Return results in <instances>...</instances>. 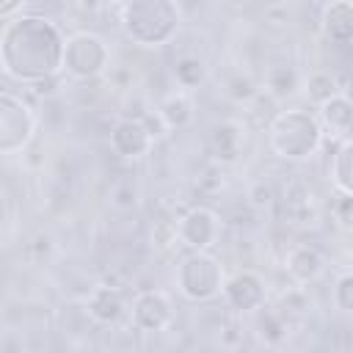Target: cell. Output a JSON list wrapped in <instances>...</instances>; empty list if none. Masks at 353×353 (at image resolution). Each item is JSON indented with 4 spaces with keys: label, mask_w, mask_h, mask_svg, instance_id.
<instances>
[{
    "label": "cell",
    "mask_w": 353,
    "mask_h": 353,
    "mask_svg": "<svg viewBox=\"0 0 353 353\" xmlns=\"http://www.w3.org/2000/svg\"><path fill=\"white\" fill-rule=\"evenodd\" d=\"M66 36L41 14H17L3 22L0 30V66L3 74L36 85L63 72Z\"/></svg>",
    "instance_id": "obj_1"
},
{
    "label": "cell",
    "mask_w": 353,
    "mask_h": 353,
    "mask_svg": "<svg viewBox=\"0 0 353 353\" xmlns=\"http://www.w3.org/2000/svg\"><path fill=\"white\" fill-rule=\"evenodd\" d=\"M325 141V130L317 113L306 108H287L276 110L268 124V146L279 160L303 163L312 160Z\"/></svg>",
    "instance_id": "obj_2"
},
{
    "label": "cell",
    "mask_w": 353,
    "mask_h": 353,
    "mask_svg": "<svg viewBox=\"0 0 353 353\" xmlns=\"http://www.w3.org/2000/svg\"><path fill=\"white\" fill-rule=\"evenodd\" d=\"M119 25L138 47H165L182 28V11L174 0H124Z\"/></svg>",
    "instance_id": "obj_3"
},
{
    "label": "cell",
    "mask_w": 353,
    "mask_h": 353,
    "mask_svg": "<svg viewBox=\"0 0 353 353\" xmlns=\"http://www.w3.org/2000/svg\"><path fill=\"white\" fill-rule=\"evenodd\" d=\"M226 281L221 259H215L210 251H188L174 270V284L179 295L190 303H207L221 295Z\"/></svg>",
    "instance_id": "obj_4"
},
{
    "label": "cell",
    "mask_w": 353,
    "mask_h": 353,
    "mask_svg": "<svg viewBox=\"0 0 353 353\" xmlns=\"http://www.w3.org/2000/svg\"><path fill=\"white\" fill-rule=\"evenodd\" d=\"M110 66V47L94 30H77L66 36L63 52V72L72 80H94L105 74Z\"/></svg>",
    "instance_id": "obj_5"
},
{
    "label": "cell",
    "mask_w": 353,
    "mask_h": 353,
    "mask_svg": "<svg viewBox=\"0 0 353 353\" xmlns=\"http://www.w3.org/2000/svg\"><path fill=\"white\" fill-rule=\"evenodd\" d=\"M39 119L36 110L17 94L0 91V152L17 154L22 152L36 135Z\"/></svg>",
    "instance_id": "obj_6"
},
{
    "label": "cell",
    "mask_w": 353,
    "mask_h": 353,
    "mask_svg": "<svg viewBox=\"0 0 353 353\" xmlns=\"http://www.w3.org/2000/svg\"><path fill=\"white\" fill-rule=\"evenodd\" d=\"M221 215L210 207H190L176 218L179 245L188 251H212L221 240Z\"/></svg>",
    "instance_id": "obj_7"
},
{
    "label": "cell",
    "mask_w": 353,
    "mask_h": 353,
    "mask_svg": "<svg viewBox=\"0 0 353 353\" xmlns=\"http://www.w3.org/2000/svg\"><path fill=\"white\" fill-rule=\"evenodd\" d=\"M223 303L237 314H256L268 303V284L254 270H237L223 281Z\"/></svg>",
    "instance_id": "obj_8"
},
{
    "label": "cell",
    "mask_w": 353,
    "mask_h": 353,
    "mask_svg": "<svg viewBox=\"0 0 353 353\" xmlns=\"http://www.w3.org/2000/svg\"><path fill=\"white\" fill-rule=\"evenodd\" d=\"M174 323L171 298L163 290H143L130 303V325L141 334H160Z\"/></svg>",
    "instance_id": "obj_9"
},
{
    "label": "cell",
    "mask_w": 353,
    "mask_h": 353,
    "mask_svg": "<svg viewBox=\"0 0 353 353\" xmlns=\"http://www.w3.org/2000/svg\"><path fill=\"white\" fill-rule=\"evenodd\" d=\"M108 141H110L113 154H119L124 160H141L154 146V135L149 132V127H146V121L141 116L138 119H121V121H116Z\"/></svg>",
    "instance_id": "obj_10"
},
{
    "label": "cell",
    "mask_w": 353,
    "mask_h": 353,
    "mask_svg": "<svg viewBox=\"0 0 353 353\" xmlns=\"http://www.w3.org/2000/svg\"><path fill=\"white\" fill-rule=\"evenodd\" d=\"M245 146V127L234 119H223L210 130V154L215 163L229 165L243 154Z\"/></svg>",
    "instance_id": "obj_11"
},
{
    "label": "cell",
    "mask_w": 353,
    "mask_h": 353,
    "mask_svg": "<svg viewBox=\"0 0 353 353\" xmlns=\"http://www.w3.org/2000/svg\"><path fill=\"white\" fill-rule=\"evenodd\" d=\"M85 306L94 317L97 325H116L127 314V301L121 287L113 284H99L85 295Z\"/></svg>",
    "instance_id": "obj_12"
},
{
    "label": "cell",
    "mask_w": 353,
    "mask_h": 353,
    "mask_svg": "<svg viewBox=\"0 0 353 353\" xmlns=\"http://www.w3.org/2000/svg\"><path fill=\"white\" fill-rule=\"evenodd\" d=\"M284 270L295 284H312L325 273V256L309 245V243H298L287 251L284 256Z\"/></svg>",
    "instance_id": "obj_13"
},
{
    "label": "cell",
    "mask_w": 353,
    "mask_h": 353,
    "mask_svg": "<svg viewBox=\"0 0 353 353\" xmlns=\"http://www.w3.org/2000/svg\"><path fill=\"white\" fill-rule=\"evenodd\" d=\"M317 119H320L325 135H331L336 141L353 135V102L342 91L334 94L328 102L317 105Z\"/></svg>",
    "instance_id": "obj_14"
},
{
    "label": "cell",
    "mask_w": 353,
    "mask_h": 353,
    "mask_svg": "<svg viewBox=\"0 0 353 353\" xmlns=\"http://www.w3.org/2000/svg\"><path fill=\"white\" fill-rule=\"evenodd\" d=\"M323 36L334 44H353V3L347 0H331L323 6L320 14Z\"/></svg>",
    "instance_id": "obj_15"
},
{
    "label": "cell",
    "mask_w": 353,
    "mask_h": 353,
    "mask_svg": "<svg viewBox=\"0 0 353 353\" xmlns=\"http://www.w3.org/2000/svg\"><path fill=\"white\" fill-rule=\"evenodd\" d=\"M157 113L163 116V121H165L168 130H185L193 121V116H196V105L190 99V91H185V88L168 91L157 102Z\"/></svg>",
    "instance_id": "obj_16"
},
{
    "label": "cell",
    "mask_w": 353,
    "mask_h": 353,
    "mask_svg": "<svg viewBox=\"0 0 353 353\" xmlns=\"http://www.w3.org/2000/svg\"><path fill=\"white\" fill-rule=\"evenodd\" d=\"M262 85H265V91L276 102H284V99L295 97L303 88V80H301V74H298L295 66H290V63H273V66H268Z\"/></svg>",
    "instance_id": "obj_17"
},
{
    "label": "cell",
    "mask_w": 353,
    "mask_h": 353,
    "mask_svg": "<svg viewBox=\"0 0 353 353\" xmlns=\"http://www.w3.org/2000/svg\"><path fill=\"white\" fill-rule=\"evenodd\" d=\"M55 323H58V331L63 336H85L88 331H94V317L85 306V298L83 301H69L61 306V312L55 314Z\"/></svg>",
    "instance_id": "obj_18"
},
{
    "label": "cell",
    "mask_w": 353,
    "mask_h": 353,
    "mask_svg": "<svg viewBox=\"0 0 353 353\" xmlns=\"http://www.w3.org/2000/svg\"><path fill=\"white\" fill-rule=\"evenodd\" d=\"M171 74H174V83L176 88H185V91H196L199 85H204L207 74H210V66L201 55L196 52H185L174 61L171 66Z\"/></svg>",
    "instance_id": "obj_19"
},
{
    "label": "cell",
    "mask_w": 353,
    "mask_h": 353,
    "mask_svg": "<svg viewBox=\"0 0 353 353\" xmlns=\"http://www.w3.org/2000/svg\"><path fill=\"white\" fill-rule=\"evenodd\" d=\"M328 176L339 193H353V135L339 141L328 165Z\"/></svg>",
    "instance_id": "obj_20"
},
{
    "label": "cell",
    "mask_w": 353,
    "mask_h": 353,
    "mask_svg": "<svg viewBox=\"0 0 353 353\" xmlns=\"http://www.w3.org/2000/svg\"><path fill=\"white\" fill-rule=\"evenodd\" d=\"M303 97L312 102V105H323V102H328L334 94H339L342 88H339V83H336V77L331 74V72H325V69H317V72H312L309 77H303Z\"/></svg>",
    "instance_id": "obj_21"
},
{
    "label": "cell",
    "mask_w": 353,
    "mask_h": 353,
    "mask_svg": "<svg viewBox=\"0 0 353 353\" xmlns=\"http://www.w3.org/2000/svg\"><path fill=\"white\" fill-rule=\"evenodd\" d=\"M256 325L262 328L259 336H262L265 342H279V339L287 334V320H284V314L268 309V303L256 312Z\"/></svg>",
    "instance_id": "obj_22"
},
{
    "label": "cell",
    "mask_w": 353,
    "mask_h": 353,
    "mask_svg": "<svg viewBox=\"0 0 353 353\" xmlns=\"http://www.w3.org/2000/svg\"><path fill=\"white\" fill-rule=\"evenodd\" d=\"M331 303L342 314H353V270H345L336 276L331 287Z\"/></svg>",
    "instance_id": "obj_23"
},
{
    "label": "cell",
    "mask_w": 353,
    "mask_h": 353,
    "mask_svg": "<svg viewBox=\"0 0 353 353\" xmlns=\"http://www.w3.org/2000/svg\"><path fill=\"white\" fill-rule=\"evenodd\" d=\"M309 306H312V301H309V292L303 284L287 287V292H281V298H279V312L284 317L287 314H303Z\"/></svg>",
    "instance_id": "obj_24"
},
{
    "label": "cell",
    "mask_w": 353,
    "mask_h": 353,
    "mask_svg": "<svg viewBox=\"0 0 353 353\" xmlns=\"http://www.w3.org/2000/svg\"><path fill=\"white\" fill-rule=\"evenodd\" d=\"M331 218H334V223L342 229V232H347V234H353V193H334V199H331Z\"/></svg>",
    "instance_id": "obj_25"
},
{
    "label": "cell",
    "mask_w": 353,
    "mask_h": 353,
    "mask_svg": "<svg viewBox=\"0 0 353 353\" xmlns=\"http://www.w3.org/2000/svg\"><path fill=\"white\" fill-rule=\"evenodd\" d=\"M245 199H248V204H251L254 210H268V207L276 201V190H273V185H270V182L256 179V182H251V185H248Z\"/></svg>",
    "instance_id": "obj_26"
},
{
    "label": "cell",
    "mask_w": 353,
    "mask_h": 353,
    "mask_svg": "<svg viewBox=\"0 0 353 353\" xmlns=\"http://www.w3.org/2000/svg\"><path fill=\"white\" fill-rule=\"evenodd\" d=\"M229 97L234 99V102H240V105H248L256 94H259V88H256V83L248 77V74H237L232 83H229Z\"/></svg>",
    "instance_id": "obj_27"
},
{
    "label": "cell",
    "mask_w": 353,
    "mask_h": 353,
    "mask_svg": "<svg viewBox=\"0 0 353 353\" xmlns=\"http://www.w3.org/2000/svg\"><path fill=\"white\" fill-rule=\"evenodd\" d=\"M25 6H28V0H0V17H3V22L11 19V17H17V14H22Z\"/></svg>",
    "instance_id": "obj_28"
},
{
    "label": "cell",
    "mask_w": 353,
    "mask_h": 353,
    "mask_svg": "<svg viewBox=\"0 0 353 353\" xmlns=\"http://www.w3.org/2000/svg\"><path fill=\"white\" fill-rule=\"evenodd\" d=\"M342 94H345V97H347V99H350V102H353V77H350V80H347V85H345V88H342Z\"/></svg>",
    "instance_id": "obj_29"
},
{
    "label": "cell",
    "mask_w": 353,
    "mask_h": 353,
    "mask_svg": "<svg viewBox=\"0 0 353 353\" xmlns=\"http://www.w3.org/2000/svg\"><path fill=\"white\" fill-rule=\"evenodd\" d=\"M61 3H72V6H77V3H83V0H61Z\"/></svg>",
    "instance_id": "obj_30"
},
{
    "label": "cell",
    "mask_w": 353,
    "mask_h": 353,
    "mask_svg": "<svg viewBox=\"0 0 353 353\" xmlns=\"http://www.w3.org/2000/svg\"><path fill=\"white\" fill-rule=\"evenodd\" d=\"M174 3H182V0H174Z\"/></svg>",
    "instance_id": "obj_31"
},
{
    "label": "cell",
    "mask_w": 353,
    "mask_h": 353,
    "mask_svg": "<svg viewBox=\"0 0 353 353\" xmlns=\"http://www.w3.org/2000/svg\"><path fill=\"white\" fill-rule=\"evenodd\" d=\"M347 3H353V0H347Z\"/></svg>",
    "instance_id": "obj_32"
}]
</instances>
